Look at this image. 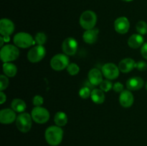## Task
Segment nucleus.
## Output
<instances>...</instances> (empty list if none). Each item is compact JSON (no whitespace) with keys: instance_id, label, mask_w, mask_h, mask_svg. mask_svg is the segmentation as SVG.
Returning a JSON list of instances; mask_svg holds the SVG:
<instances>
[{"instance_id":"1","label":"nucleus","mask_w":147,"mask_h":146,"mask_svg":"<svg viewBox=\"0 0 147 146\" xmlns=\"http://www.w3.org/2000/svg\"><path fill=\"white\" fill-rule=\"evenodd\" d=\"M45 137L50 145L57 146L60 145L63 140V130L59 126H50L45 130Z\"/></svg>"},{"instance_id":"2","label":"nucleus","mask_w":147,"mask_h":146,"mask_svg":"<svg viewBox=\"0 0 147 146\" xmlns=\"http://www.w3.org/2000/svg\"><path fill=\"white\" fill-rule=\"evenodd\" d=\"M20 55V51L16 46L12 44H7L1 47L0 51V57L4 63L14 61L17 60Z\"/></svg>"},{"instance_id":"3","label":"nucleus","mask_w":147,"mask_h":146,"mask_svg":"<svg viewBox=\"0 0 147 146\" xmlns=\"http://www.w3.org/2000/svg\"><path fill=\"white\" fill-rule=\"evenodd\" d=\"M80 26L84 29L88 30L93 29L97 22V16L96 14L93 11L87 10L83 12L79 20Z\"/></svg>"},{"instance_id":"4","label":"nucleus","mask_w":147,"mask_h":146,"mask_svg":"<svg viewBox=\"0 0 147 146\" xmlns=\"http://www.w3.org/2000/svg\"><path fill=\"white\" fill-rule=\"evenodd\" d=\"M14 44L20 48H28L35 43L31 34L27 32H19L13 39Z\"/></svg>"},{"instance_id":"5","label":"nucleus","mask_w":147,"mask_h":146,"mask_svg":"<svg viewBox=\"0 0 147 146\" xmlns=\"http://www.w3.org/2000/svg\"><path fill=\"white\" fill-rule=\"evenodd\" d=\"M32 116L27 113H22L18 115L16 119L17 129L22 133H27L32 127Z\"/></svg>"},{"instance_id":"6","label":"nucleus","mask_w":147,"mask_h":146,"mask_svg":"<svg viewBox=\"0 0 147 146\" xmlns=\"http://www.w3.org/2000/svg\"><path fill=\"white\" fill-rule=\"evenodd\" d=\"M69 57L65 54H57L55 55L50 60V66L56 71H61L64 69H67L70 64Z\"/></svg>"},{"instance_id":"7","label":"nucleus","mask_w":147,"mask_h":146,"mask_svg":"<svg viewBox=\"0 0 147 146\" xmlns=\"http://www.w3.org/2000/svg\"><path fill=\"white\" fill-rule=\"evenodd\" d=\"M31 116L32 120L39 124H44L50 119V113L48 110L45 107H42L41 106L34 107L32 110Z\"/></svg>"},{"instance_id":"8","label":"nucleus","mask_w":147,"mask_h":146,"mask_svg":"<svg viewBox=\"0 0 147 146\" xmlns=\"http://www.w3.org/2000/svg\"><path fill=\"white\" fill-rule=\"evenodd\" d=\"M46 54V50L42 45H37L32 47L27 53V59L32 63H37L41 61Z\"/></svg>"},{"instance_id":"9","label":"nucleus","mask_w":147,"mask_h":146,"mask_svg":"<svg viewBox=\"0 0 147 146\" xmlns=\"http://www.w3.org/2000/svg\"><path fill=\"white\" fill-rule=\"evenodd\" d=\"M14 24L9 19H1L0 20V33L5 39L6 42L9 41V36L14 32Z\"/></svg>"},{"instance_id":"10","label":"nucleus","mask_w":147,"mask_h":146,"mask_svg":"<svg viewBox=\"0 0 147 146\" xmlns=\"http://www.w3.org/2000/svg\"><path fill=\"white\" fill-rule=\"evenodd\" d=\"M101 72L103 76L107 80H113L119 77L120 70H119V67H117L115 64L106 63L102 67Z\"/></svg>"},{"instance_id":"11","label":"nucleus","mask_w":147,"mask_h":146,"mask_svg":"<svg viewBox=\"0 0 147 146\" xmlns=\"http://www.w3.org/2000/svg\"><path fill=\"white\" fill-rule=\"evenodd\" d=\"M62 50L66 55H74L78 50V42L76 39L73 37L66 38L62 44Z\"/></svg>"},{"instance_id":"12","label":"nucleus","mask_w":147,"mask_h":146,"mask_svg":"<svg viewBox=\"0 0 147 146\" xmlns=\"http://www.w3.org/2000/svg\"><path fill=\"white\" fill-rule=\"evenodd\" d=\"M130 27V23L129 19L125 17H121L116 19L114 21L115 30L118 33L124 34L128 32Z\"/></svg>"},{"instance_id":"13","label":"nucleus","mask_w":147,"mask_h":146,"mask_svg":"<svg viewBox=\"0 0 147 146\" xmlns=\"http://www.w3.org/2000/svg\"><path fill=\"white\" fill-rule=\"evenodd\" d=\"M17 119L15 111L12 109L6 108L0 111V122L2 124H11Z\"/></svg>"},{"instance_id":"14","label":"nucleus","mask_w":147,"mask_h":146,"mask_svg":"<svg viewBox=\"0 0 147 146\" xmlns=\"http://www.w3.org/2000/svg\"><path fill=\"white\" fill-rule=\"evenodd\" d=\"M134 95L130 90H123L119 96V102L125 108L130 107L134 103Z\"/></svg>"},{"instance_id":"15","label":"nucleus","mask_w":147,"mask_h":146,"mask_svg":"<svg viewBox=\"0 0 147 146\" xmlns=\"http://www.w3.org/2000/svg\"><path fill=\"white\" fill-rule=\"evenodd\" d=\"M88 80L93 86L100 85L103 82V73L97 68L90 70L88 72Z\"/></svg>"},{"instance_id":"16","label":"nucleus","mask_w":147,"mask_h":146,"mask_svg":"<svg viewBox=\"0 0 147 146\" xmlns=\"http://www.w3.org/2000/svg\"><path fill=\"white\" fill-rule=\"evenodd\" d=\"M144 84V80L140 77H134L129 78L126 82V87L129 90L136 91L143 87Z\"/></svg>"},{"instance_id":"17","label":"nucleus","mask_w":147,"mask_h":146,"mask_svg":"<svg viewBox=\"0 0 147 146\" xmlns=\"http://www.w3.org/2000/svg\"><path fill=\"white\" fill-rule=\"evenodd\" d=\"M134 60L131 58H126L122 60L119 64V68L121 72L128 73L135 68Z\"/></svg>"},{"instance_id":"18","label":"nucleus","mask_w":147,"mask_h":146,"mask_svg":"<svg viewBox=\"0 0 147 146\" xmlns=\"http://www.w3.org/2000/svg\"><path fill=\"white\" fill-rule=\"evenodd\" d=\"M98 29L96 28L86 30L83 35V39L84 42L87 44H92L96 42L98 40Z\"/></svg>"},{"instance_id":"19","label":"nucleus","mask_w":147,"mask_h":146,"mask_svg":"<svg viewBox=\"0 0 147 146\" xmlns=\"http://www.w3.org/2000/svg\"><path fill=\"white\" fill-rule=\"evenodd\" d=\"M128 44L131 48L137 49L144 44V37L142 34H132L128 40Z\"/></svg>"},{"instance_id":"20","label":"nucleus","mask_w":147,"mask_h":146,"mask_svg":"<svg viewBox=\"0 0 147 146\" xmlns=\"http://www.w3.org/2000/svg\"><path fill=\"white\" fill-rule=\"evenodd\" d=\"M90 97L93 102L96 104H102L105 101L104 92L100 89H94L92 90Z\"/></svg>"},{"instance_id":"21","label":"nucleus","mask_w":147,"mask_h":146,"mask_svg":"<svg viewBox=\"0 0 147 146\" xmlns=\"http://www.w3.org/2000/svg\"><path fill=\"white\" fill-rule=\"evenodd\" d=\"M3 72L7 77H14L17 74V67L12 63L5 62L3 64Z\"/></svg>"},{"instance_id":"22","label":"nucleus","mask_w":147,"mask_h":146,"mask_svg":"<svg viewBox=\"0 0 147 146\" xmlns=\"http://www.w3.org/2000/svg\"><path fill=\"white\" fill-rule=\"evenodd\" d=\"M11 107L14 111L22 113H24L27 106H26V103L24 102V100H21V99H14L11 102Z\"/></svg>"},{"instance_id":"23","label":"nucleus","mask_w":147,"mask_h":146,"mask_svg":"<svg viewBox=\"0 0 147 146\" xmlns=\"http://www.w3.org/2000/svg\"><path fill=\"white\" fill-rule=\"evenodd\" d=\"M55 123L57 126L63 127L65 126L67 123V116L63 112H57L54 117Z\"/></svg>"},{"instance_id":"24","label":"nucleus","mask_w":147,"mask_h":146,"mask_svg":"<svg viewBox=\"0 0 147 146\" xmlns=\"http://www.w3.org/2000/svg\"><path fill=\"white\" fill-rule=\"evenodd\" d=\"M136 29L137 32L139 34L144 35L147 34V24L146 21H139L136 24Z\"/></svg>"},{"instance_id":"25","label":"nucleus","mask_w":147,"mask_h":146,"mask_svg":"<svg viewBox=\"0 0 147 146\" xmlns=\"http://www.w3.org/2000/svg\"><path fill=\"white\" fill-rule=\"evenodd\" d=\"M34 41L36 44L38 45H42L47 41V36L43 32H38L36 34L35 37H34Z\"/></svg>"},{"instance_id":"26","label":"nucleus","mask_w":147,"mask_h":146,"mask_svg":"<svg viewBox=\"0 0 147 146\" xmlns=\"http://www.w3.org/2000/svg\"><path fill=\"white\" fill-rule=\"evenodd\" d=\"M67 71L70 75H76L80 71V67L75 63H70L67 67Z\"/></svg>"},{"instance_id":"27","label":"nucleus","mask_w":147,"mask_h":146,"mask_svg":"<svg viewBox=\"0 0 147 146\" xmlns=\"http://www.w3.org/2000/svg\"><path fill=\"white\" fill-rule=\"evenodd\" d=\"M113 85L111 82L109 80H103L100 84V90H103V92H109L111 89H113Z\"/></svg>"},{"instance_id":"28","label":"nucleus","mask_w":147,"mask_h":146,"mask_svg":"<svg viewBox=\"0 0 147 146\" xmlns=\"http://www.w3.org/2000/svg\"><path fill=\"white\" fill-rule=\"evenodd\" d=\"M91 92L92 91H90V88L87 87V86H86V87H83L80 89V91H79V95H80L81 98L87 99L89 97H90Z\"/></svg>"},{"instance_id":"29","label":"nucleus","mask_w":147,"mask_h":146,"mask_svg":"<svg viewBox=\"0 0 147 146\" xmlns=\"http://www.w3.org/2000/svg\"><path fill=\"white\" fill-rule=\"evenodd\" d=\"M9 85V80L6 75H3L1 74L0 76V90L3 91L5 90Z\"/></svg>"},{"instance_id":"30","label":"nucleus","mask_w":147,"mask_h":146,"mask_svg":"<svg viewBox=\"0 0 147 146\" xmlns=\"http://www.w3.org/2000/svg\"><path fill=\"white\" fill-rule=\"evenodd\" d=\"M135 68L139 71H145L147 69V63L146 62L141 60L135 64Z\"/></svg>"},{"instance_id":"31","label":"nucleus","mask_w":147,"mask_h":146,"mask_svg":"<svg viewBox=\"0 0 147 146\" xmlns=\"http://www.w3.org/2000/svg\"><path fill=\"white\" fill-rule=\"evenodd\" d=\"M43 102H44V99H43V97L42 96L36 95L33 97L32 103L35 107H40V106H41L43 104Z\"/></svg>"},{"instance_id":"32","label":"nucleus","mask_w":147,"mask_h":146,"mask_svg":"<svg viewBox=\"0 0 147 146\" xmlns=\"http://www.w3.org/2000/svg\"><path fill=\"white\" fill-rule=\"evenodd\" d=\"M113 90H114L115 92H116L121 93V92H123V90H124V87H123L122 83L117 82H116L115 84H113Z\"/></svg>"},{"instance_id":"33","label":"nucleus","mask_w":147,"mask_h":146,"mask_svg":"<svg viewBox=\"0 0 147 146\" xmlns=\"http://www.w3.org/2000/svg\"><path fill=\"white\" fill-rule=\"evenodd\" d=\"M141 54H142V57L147 60V42L144 43L143 45L142 46V49H141Z\"/></svg>"},{"instance_id":"34","label":"nucleus","mask_w":147,"mask_h":146,"mask_svg":"<svg viewBox=\"0 0 147 146\" xmlns=\"http://www.w3.org/2000/svg\"><path fill=\"white\" fill-rule=\"evenodd\" d=\"M7 100V96L3 92V91H1L0 92V104H4Z\"/></svg>"},{"instance_id":"35","label":"nucleus","mask_w":147,"mask_h":146,"mask_svg":"<svg viewBox=\"0 0 147 146\" xmlns=\"http://www.w3.org/2000/svg\"><path fill=\"white\" fill-rule=\"evenodd\" d=\"M123 1H126V2H129V1H132L133 0H122Z\"/></svg>"},{"instance_id":"36","label":"nucleus","mask_w":147,"mask_h":146,"mask_svg":"<svg viewBox=\"0 0 147 146\" xmlns=\"http://www.w3.org/2000/svg\"><path fill=\"white\" fill-rule=\"evenodd\" d=\"M145 87H146V90H147V82H146V84H145Z\"/></svg>"}]
</instances>
